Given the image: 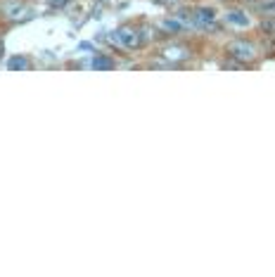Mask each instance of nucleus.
<instances>
[{
  "instance_id": "obj_1",
  "label": "nucleus",
  "mask_w": 275,
  "mask_h": 277,
  "mask_svg": "<svg viewBox=\"0 0 275 277\" xmlns=\"http://www.w3.org/2000/svg\"><path fill=\"white\" fill-rule=\"evenodd\" d=\"M111 43H116V45H121L126 50H138L143 45V36H140V31H135L130 26H121L119 31L111 34Z\"/></svg>"
},
{
  "instance_id": "obj_2",
  "label": "nucleus",
  "mask_w": 275,
  "mask_h": 277,
  "mask_svg": "<svg viewBox=\"0 0 275 277\" xmlns=\"http://www.w3.org/2000/svg\"><path fill=\"white\" fill-rule=\"evenodd\" d=\"M228 52L239 62H252V59H257V45L249 40H233L228 45Z\"/></svg>"
},
{
  "instance_id": "obj_3",
  "label": "nucleus",
  "mask_w": 275,
  "mask_h": 277,
  "mask_svg": "<svg viewBox=\"0 0 275 277\" xmlns=\"http://www.w3.org/2000/svg\"><path fill=\"white\" fill-rule=\"evenodd\" d=\"M225 24L238 26V29H247V26H252V19L247 17V12H242V10H230L225 15Z\"/></svg>"
},
{
  "instance_id": "obj_4",
  "label": "nucleus",
  "mask_w": 275,
  "mask_h": 277,
  "mask_svg": "<svg viewBox=\"0 0 275 277\" xmlns=\"http://www.w3.org/2000/svg\"><path fill=\"white\" fill-rule=\"evenodd\" d=\"M195 15L200 17V21L204 24V29H209V26L216 21V10H214V7H206V5H200V7H195Z\"/></svg>"
},
{
  "instance_id": "obj_5",
  "label": "nucleus",
  "mask_w": 275,
  "mask_h": 277,
  "mask_svg": "<svg viewBox=\"0 0 275 277\" xmlns=\"http://www.w3.org/2000/svg\"><path fill=\"white\" fill-rule=\"evenodd\" d=\"M2 15L7 19H21V15H26V7L21 5V2H5L2 5Z\"/></svg>"
},
{
  "instance_id": "obj_6",
  "label": "nucleus",
  "mask_w": 275,
  "mask_h": 277,
  "mask_svg": "<svg viewBox=\"0 0 275 277\" xmlns=\"http://www.w3.org/2000/svg\"><path fill=\"white\" fill-rule=\"evenodd\" d=\"M162 55H164L166 59H171V62H183V59L190 57V52H187L185 48H181V45H168Z\"/></svg>"
},
{
  "instance_id": "obj_7",
  "label": "nucleus",
  "mask_w": 275,
  "mask_h": 277,
  "mask_svg": "<svg viewBox=\"0 0 275 277\" xmlns=\"http://www.w3.org/2000/svg\"><path fill=\"white\" fill-rule=\"evenodd\" d=\"M159 29H164L166 34H178V31H183L185 26H183V21H178V19L173 17V19H162L159 21Z\"/></svg>"
},
{
  "instance_id": "obj_8",
  "label": "nucleus",
  "mask_w": 275,
  "mask_h": 277,
  "mask_svg": "<svg viewBox=\"0 0 275 277\" xmlns=\"http://www.w3.org/2000/svg\"><path fill=\"white\" fill-rule=\"evenodd\" d=\"M92 69H97V71H110V69H114V62H111L110 57L97 55L92 59Z\"/></svg>"
},
{
  "instance_id": "obj_9",
  "label": "nucleus",
  "mask_w": 275,
  "mask_h": 277,
  "mask_svg": "<svg viewBox=\"0 0 275 277\" xmlns=\"http://www.w3.org/2000/svg\"><path fill=\"white\" fill-rule=\"evenodd\" d=\"M10 69H29L26 57H12V59H10Z\"/></svg>"
},
{
  "instance_id": "obj_10",
  "label": "nucleus",
  "mask_w": 275,
  "mask_h": 277,
  "mask_svg": "<svg viewBox=\"0 0 275 277\" xmlns=\"http://www.w3.org/2000/svg\"><path fill=\"white\" fill-rule=\"evenodd\" d=\"M258 10H261V12H273V10H275V0H266V2H261V5H258Z\"/></svg>"
},
{
  "instance_id": "obj_11",
  "label": "nucleus",
  "mask_w": 275,
  "mask_h": 277,
  "mask_svg": "<svg viewBox=\"0 0 275 277\" xmlns=\"http://www.w3.org/2000/svg\"><path fill=\"white\" fill-rule=\"evenodd\" d=\"M261 29H263L266 34H273L275 31V19H266V21L261 24Z\"/></svg>"
},
{
  "instance_id": "obj_12",
  "label": "nucleus",
  "mask_w": 275,
  "mask_h": 277,
  "mask_svg": "<svg viewBox=\"0 0 275 277\" xmlns=\"http://www.w3.org/2000/svg\"><path fill=\"white\" fill-rule=\"evenodd\" d=\"M67 2H69V0H50V5H53V7H64Z\"/></svg>"
}]
</instances>
